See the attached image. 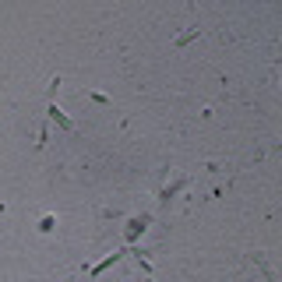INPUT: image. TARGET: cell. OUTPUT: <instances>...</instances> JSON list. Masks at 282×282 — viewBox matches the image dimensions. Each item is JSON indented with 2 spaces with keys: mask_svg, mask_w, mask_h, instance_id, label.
<instances>
[{
  "mask_svg": "<svg viewBox=\"0 0 282 282\" xmlns=\"http://www.w3.org/2000/svg\"><path fill=\"white\" fill-rule=\"evenodd\" d=\"M50 117H53V120H57V124H60L64 131H70V127H74V124H70V120L64 117V113H60V110H57V106H50Z\"/></svg>",
  "mask_w": 282,
  "mask_h": 282,
  "instance_id": "1",
  "label": "cell"
}]
</instances>
